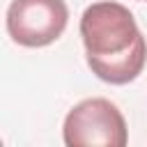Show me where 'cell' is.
<instances>
[{
  "mask_svg": "<svg viewBox=\"0 0 147 147\" xmlns=\"http://www.w3.org/2000/svg\"><path fill=\"white\" fill-rule=\"evenodd\" d=\"M145 2H147V0H145Z\"/></svg>",
  "mask_w": 147,
  "mask_h": 147,
  "instance_id": "277c9868",
  "label": "cell"
},
{
  "mask_svg": "<svg viewBox=\"0 0 147 147\" xmlns=\"http://www.w3.org/2000/svg\"><path fill=\"white\" fill-rule=\"evenodd\" d=\"M62 138L69 147H124L129 140L126 119L103 96L83 99L67 113Z\"/></svg>",
  "mask_w": 147,
  "mask_h": 147,
  "instance_id": "7a4b0ae2",
  "label": "cell"
},
{
  "mask_svg": "<svg viewBox=\"0 0 147 147\" xmlns=\"http://www.w3.org/2000/svg\"><path fill=\"white\" fill-rule=\"evenodd\" d=\"M69 21L64 0H11L7 7V32L25 48H41L62 37Z\"/></svg>",
  "mask_w": 147,
  "mask_h": 147,
  "instance_id": "3957f363",
  "label": "cell"
},
{
  "mask_svg": "<svg viewBox=\"0 0 147 147\" xmlns=\"http://www.w3.org/2000/svg\"><path fill=\"white\" fill-rule=\"evenodd\" d=\"M85 60L92 74L110 85H126L142 74L147 41L133 14L113 0L92 2L80 16Z\"/></svg>",
  "mask_w": 147,
  "mask_h": 147,
  "instance_id": "6da1fadb",
  "label": "cell"
}]
</instances>
